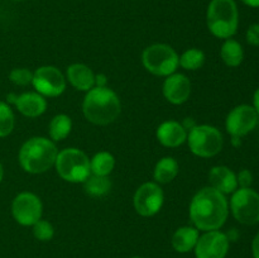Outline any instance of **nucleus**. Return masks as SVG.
<instances>
[{
  "instance_id": "obj_1",
  "label": "nucleus",
  "mask_w": 259,
  "mask_h": 258,
  "mask_svg": "<svg viewBox=\"0 0 259 258\" xmlns=\"http://www.w3.org/2000/svg\"><path fill=\"white\" fill-rule=\"evenodd\" d=\"M229 215V204L224 194L207 186L200 190L190 204V218L195 228L204 232L219 230Z\"/></svg>"
},
{
  "instance_id": "obj_2",
  "label": "nucleus",
  "mask_w": 259,
  "mask_h": 258,
  "mask_svg": "<svg viewBox=\"0 0 259 258\" xmlns=\"http://www.w3.org/2000/svg\"><path fill=\"white\" fill-rule=\"evenodd\" d=\"M85 118L96 125H108L113 123L121 111L118 95L111 89L95 86L88 91L82 103Z\"/></svg>"
},
{
  "instance_id": "obj_3",
  "label": "nucleus",
  "mask_w": 259,
  "mask_h": 258,
  "mask_svg": "<svg viewBox=\"0 0 259 258\" xmlns=\"http://www.w3.org/2000/svg\"><path fill=\"white\" fill-rule=\"evenodd\" d=\"M58 151L55 143L45 137H34L25 142L19 151V163L28 174H43L56 163Z\"/></svg>"
},
{
  "instance_id": "obj_4",
  "label": "nucleus",
  "mask_w": 259,
  "mask_h": 258,
  "mask_svg": "<svg viewBox=\"0 0 259 258\" xmlns=\"http://www.w3.org/2000/svg\"><path fill=\"white\" fill-rule=\"evenodd\" d=\"M206 23L210 33L217 38H232L239 24L237 3L234 0H211L207 7Z\"/></svg>"
},
{
  "instance_id": "obj_5",
  "label": "nucleus",
  "mask_w": 259,
  "mask_h": 258,
  "mask_svg": "<svg viewBox=\"0 0 259 258\" xmlns=\"http://www.w3.org/2000/svg\"><path fill=\"white\" fill-rule=\"evenodd\" d=\"M55 166L61 179L73 184H83L91 174L90 159L77 148H66L58 152Z\"/></svg>"
},
{
  "instance_id": "obj_6",
  "label": "nucleus",
  "mask_w": 259,
  "mask_h": 258,
  "mask_svg": "<svg viewBox=\"0 0 259 258\" xmlns=\"http://www.w3.org/2000/svg\"><path fill=\"white\" fill-rule=\"evenodd\" d=\"M179 55L164 43H156L143 51L142 62L147 71L156 76H169L179 67Z\"/></svg>"
},
{
  "instance_id": "obj_7",
  "label": "nucleus",
  "mask_w": 259,
  "mask_h": 258,
  "mask_svg": "<svg viewBox=\"0 0 259 258\" xmlns=\"http://www.w3.org/2000/svg\"><path fill=\"white\" fill-rule=\"evenodd\" d=\"M189 147L194 154L204 158L217 156L220 153L224 144L223 134L212 125H196L187 133Z\"/></svg>"
},
{
  "instance_id": "obj_8",
  "label": "nucleus",
  "mask_w": 259,
  "mask_h": 258,
  "mask_svg": "<svg viewBox=\"0 0 259 258\" xmlns=\"http://www.w3.org/2000/svg\"><path fill=\"white\" fill-rule=\"evenodd\" d=\"M230 210L235 220L244 225L259 223V194L250 187L237 189L230 199Z\"/></svg>"
},
{
  "instance_id": "obj_9",
  "label": "nucleus",
  "mask_w": 259,
  "mask_h": 258,
  "mask_svg": "<svg viewBox=\"0 0 259 258\" xmlns=\"http://www.w3.org/2000/svg\"><path fill=\"white\" fill-rule=\"evenodd\" d=\"M42 202L32 192H20L12 204V214L15 222L24 227H33L42 218Z\"/></svg>"
},
{
  "instance_id": "obj_10",
  "label": "nucleus",
  "mask_w": 259,
  "mask_h": 258,
  "mask_svg": "<svg viewBox=\"0 0 259 258\" xmlns=\"http://www.w3.org/2000/svg\"><path fill=\"white\" fill-rule=\"evenodd\" d=\"M32 85L42 96L55 98L65 91L66 78L55 66H42L33 72Z\"/></svg>"
},
{
  "instance_id": "obj_11",
  "label": "nucleus",
  "mask_w": 259,
  "mask_h": 258,
  "mask_svg": "<svg viewBox=\"0 0 259 258\" xmlns=\"http://www.w3.org/2000/svg\"><path fill=\"white\" fill-rule=\"evenodd\" d=\"M164 195L157 182H146L134 194V209L142 217H153L161 210Z\"/></svg>"
},
{
  "instance_id": "obj_12",
  "label": "nucleus",
  "mask_w": 259,
  "mask_h": 258,
  "mask_svg": "<svg viewBox=\"0 0 259 258\" xmlns=\"http://www.w3.org/2000/svg\"><path fill=\"white\" fill-rule=\"evenodd\" d=\"M258 120L259 116L255 109L252 105L242 104V105L235 106L228 114L227 120H225V128L232 137L242 138L257 126Z\"/></svg>"
},
{
  "instance_id": "obj_13",
  "label": "nucleus",
  "mask_w": 259,
  "mask_h": 258,
  "mask_svg": "<svg viewBox=\"0 0 259 258\" xmlns=\"http://www.w3.org/2000/svg\"><path fill=\"white\" fill-rule=\"evenodd\" d=\"M230 240L220 230H210L199 237L195 245L196 258H225L229 250Z\"/></svg>"
},
{
  "instance_id": "obj_14",
  "label": "nucleus",
  "mask_w": 259,
  "mask_h": 258,
  "mask_svg": "<svg viewBox=\"0 0 259 258\" xmlns=\"http://www.w3.org/2000/svg\"><path fill=\"white\" fill-rule=\"evenodd\" d=\"M163 95L167 101L175 105H181L191 95V82L182 73H172L163 82Z\"/></svg>"
},
{
  "instance_id": "obj_15",
  "label": "nucleus",
  "mask_w": 259,
  "mask_h": 258,
  "mask_svg": "<svg viewBox=\"0 0 259 258\" xmlns=\"http://www.w3.org/2000/svg\"><path fill=\"white\" fill-rule=\"evenodd\" d=\"M156 136L162 146L169 148H176L187 141V131L176 120L163 121L157 128Z\"/></svg>"
},
{
  "instance_id": "obj_16",
  "label": "nucleus",
  "mask_w": 259,
  "mask_h": 258,
  "mask_svg": "<svg viewBox=\"0 0 259 258\" xmlns=\"http://www.w3.org/2000/svg\"><path fill=\"white\" fill-rule=\"evenodd\" d=\"M210 186L222 194H233L238 189L237 175L227 166L212 167L209 174Z\"/></svg>"
},
{
  "instance_id": "obj_17",
  "label": "nucleus",
  "mask_w": 259,
  "mask_h": 258,
  "mask_svg": "<svg viewBox=\"0 0 259 258\" xmlns=\"http://www.w3.org/2000/svg\"><path fill=\"white\" fill-rule=\"evenodd\" d=\"M15 106L24 116L28 118H37L42 115L47 109V101L38 93H24L17 96Z\"/></svg>"
},
{
  "instance_id": "obj_18",
  "label": "nucleus",
  "mask_w": 259,
  "mask_h": 258,
  "mask_svg": "<svg viewBox=\"0 0 259 258\" xmlns=\"http://www.w3.org/2000/svg\"><path fill=\"white\" fill-rule=\"evenodd\" d=\"M67 78L76 90L89 91L95 88V73L83 63L71 65L67 68Z\"/></svg>"
},
{
  "instance_id": "obj_19",
  "label": "nucleus",
  "mask_w": 259,
  "mask_h": 258,
  "mask_svg": "<svg viewBox=\"0 0 259 258\" xmlns=\"http://www.w3.org/2000/svg\"><path fill=\"white\" fill-rule=\"evenodd\" d=\"M199 237V229L196 228L181 227L172 235V247L179 253H189L195 249Z\"/></svg>"
},
{
  "instance_id": "obj_20",
  "label": "nucleus",
  "mask_w": 259,
  "mask_h": 258,
  "mask_svg": "<svg viewBox=\"0 0 259 258\" xmlns=\"http://www.w3.org/2000/svg\"><path fill=\"white\" fill-rule=\"evenodd\" d=\"M220 57L229 67H238L244 60V51H243L242 45L238 40L228 38L222 46Z\"/></svg>"
},
{
  "instance_id": "obj_21",
  "label": "nucleus",
  "mask_w": 259,
  "mask_h": 258,
  "mask_svg": "<svg viewBox=\"0 0 259 258\" xmlns=\"http://www.w3.org/2000/svg\"><path fill=\"white\" fill-rule=\"evenodd\" d=\"M179 174V163L172 157H163L154 167V180L158 184H169Z\"/></svg>"
},
{
  "instance_id": "obj_22",
  "label": "nucleus",
  "mask_w": 259,
  "mask_h": 258,
  "mask_svg": "<svg viewBox=\"0 0 259 258\" xmlns=\"http://www.w3.org/2000/svg\"><path fill=\"white\" fill-rule=\"evenodd\" d=\"M115 167V158L109 152H99L90 159V169L93 175L109 176Z\"/></svg>"
},
{
  "instance_id": "obj_23",
  "label": "nucleus",
  "mask_w": 259,
  "mask_h": 258,
  "mask_svg": "<svg viewBox=\"0 0 259 258\" xmlns=\"http://www.w3.org/2000/svg\"><path fill=\"white\" fill-rule=\"evenodd\" d=\"M72 129V121L71 118L66 114H58L53 116L50 123V137L52 141L58 142L63 141Z\"/></svg>"
},
{
  "instance_id": "obj_24",
  "label": "nucleus",
  "mask_w": 259,
  "mask_h": 258,
  "mask_svg": "<svg viewBox=\"0 0 259 258\" xmlns=\"http://www.w3.org/2000/svg\"><path fill=\"white\" fill-rule=\"evenodd\" d=\"M86 194L91 196H103L106 195L111 189V182L109 181L108 176H98V175H90L83 182Z\"/></svg>"
},
{
  "instance_id": "obj_25",
  "label": "nucleus",
  "mask_w": 259,
  "mask_h": 258,
  "mask_svg": "<svg viewBox=\"0 0 259 258\" xmlns=\"http://www.w3.org/2000/svg\"><path fill=\"white\" fill-rule=\"evenodd\" d=\"M205 53L197 48H189L179 58V65L189 71H196L204 66Z\"/></svg>"
},
{
  "instance_id": "obj_26",
  "label": "nucleus",
  "mask_w": 259,
  "mask_h": 258,
  "mask_svg": "<svg viewBox=\"0 0 259 258\" xmlns=\"http://www.w3.org/2000/svg\"><path fill=\"white\" fill-rule=\"evenodd\" d=\"M14 114L7 103L0 101V138L8 137L14 129Z\"/></svg>"
},
{
  "instance_id": "obj_27",
  "label": "nucleus",
  "mask_w": 259,
  "mask_h": 258,
  "mask_svg": "<svg viewBox=\"0 0 259 258\" xmlns=\"http://www.w3.org/2000/svg\"><path fill=\"white\" fill-rule=\"evenodd\" d=\"M33 235H34L35 239L40 240V242H48L55 235V229H53L52 224L47 220H38L33 225Z\"/></svg>"
},
{
  "instance_id": "obj_28",
  "label": "nucleus",
  "mask_w": 259,
  "mask_h": 258,
  "mask_svg": "<svg viewBox=\"0 0 259 258\" xmlns=\"http://www.w3.org/2000/svg\"><path fill=\"white\" fill-rule=\"evenodd\" d=\"M10 81L18 86H27L32 83L33 73L28 68H14L9 75Z\"/></svg>"
},
{
  "instance_id": "obj_29",
  "label": "nucleus",
  "mask_w": 259,
  "mask_h": 258,
  "mask_svg": "<svg viewBox=\"0 0 259 258\" xmlns=\"http://www.w3.org/2000/svg\"><path fill=\"white\" fill-rule=\"evenodd\" d=\"M237 181L238 186L243 187V189H247V187H250L253 182V175L249 169H242L239 174L237 175Z\"/></svg>"
},
{
  "instance_id": "obj_30",
  "label": "nucleus",
  "mask_w": 259,
  "mask_h": 258,
  "mask_svg": "<svg viewBox=\"0 0 259 258\" xmlns=\"http://www.w3.org/2000/svg\"><path fill=\"white\" fill-rule=\"evenodd\" d=\"M245 38L250 46H255V47L259 46V23H254L248 28Z\"/></svg>"
},
{
  "instance_id": "obj_31",
  "label": "nucleus",
  "mask_w": 259,
  "mask_h": 258,
  "mask_svg": "<svg viewBox=\"0 0 259 258\" xmlns=\"http://www.w3.org/2000/svg\"><path fill=\"white\" fill-rule=\"evenodd\" d=\"M252 254L253 258H259V233L255 234L252 242Z\"/></svg>"
},
{
  "instance_id": "obj_32",
  "label": "nucleus",
  "mask_w": 259,
  "mask_h": 258,
  "mask_svg": "<svg viewBox=\"0 0 259 258\" xmlns=\"http://www.w3.org/2000/svg\"><path fill=\"white\" fill-rule=\"evenodd\" d=\"M106 76L104 73H99V75H95V85L99 86V88H106Z\"/></svg>"
},
{
  "instance_id": "obj_33",
  "label": "nucleus",
  "mask_w": 259,
  "mask_h": 258,
  "mask_svg": "<svg viewBox=\"0 0 259 258\" xmlns=\"http://www.w3.org/2000/svg\"><path fill=\"white\" fill-rule=\"evenodd\" d=\"M181 124H182V126L186 129V131H191L192 128H195V126L197 125V124L195 123V120L192 118H186L184 121H182Z\"/></svg>"
},
{
  "instance_id": "obj_34",
  "label": "nucleus",
  "mask_w": 259,
  "mask_h": 258,
  "mask_svg": "<svg viewBox=\"0 0 259 258\" xmlns=\"http://www.w3.org/2000/svg\"><path fill=\"white\" fill-rule=\"evenodd\" d=\"M253 108L255 109V111H257L259 116V88L255 90L254 96H253Z\"/></svg>"
},
{
  "instance_id": "obj_35",
  "label": "nucleus",
  "mask_w": 259,
  "mask_h": 258,
  "mask_svg": "<svg viewBox=\"0 0 259 258\" xmlns=\"http://www.w3.org/2000/svg\"><path fill=\"white\" fill-rule=\"evenodd\" d=\"M242 2L250 8H259V0H242Z\"/></svg>"
},
{
  "instance_id": "obj_36",
  "label": "nucleus",
  "mask_w": 259,
  "mask_h": 258,
  "mask_svg": "<svg viewBox=\"0 0 259 258\" xmlns=\"http://www.w3.org/2000/svg\"><path fill=\"white\" fill-rule=\"evenodd\" d=\"M232 143L234 147H240V144H242V139L238 138V137H232Z\"/></svg>"
},
{
  "instance_id": "obj_37",
  "label": "nucleus",
  "mask_w": 259,
  "mask_h": 258,
  "mask_svg": "<svg viewBox=\"0 0 259 258\" xmlns=\"http://www.w3.org/2000/svg\"><path fill=\"white\" fill-rule=\"evenodd\" d=\"M3 177H4V168H3L2 163H0V182H2Z\"/></svg>"
},
{
  "instance_id": "obj_38",
  "label": "nucleus",
  "mask_w": 259,
  "mask_h": 258,
  "mask_svg": "<svg viewBox=\"0 0 259 258\" xmlns=\"http://www.w3.org/2000/svg\"><path fill=\"white\" fill-rule=\"evenodd\" d=\"M132 258H143V257H138V255H136V257H132Z\"/></svg>"
},
{
  "instance_id": "obj_39",
  "label": "nucleus",
  "mask_w": 259,
  "mask_h": 258,
  "mask_svg": "<svg viewBox=\"0 0 259 258\" xmlns=\"http://www.w3.org/2000/svg\"><path fill=\"white\" fill-rule=\"evenodd\" d=\"M15 2H19V0H15Z\"/></svg>"
}]
</instances>
